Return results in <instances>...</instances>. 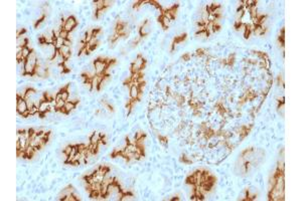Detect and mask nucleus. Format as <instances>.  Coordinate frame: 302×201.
Wrapping results in <instances>:
<instances>
[{
  "mask_svg": "<svg viewBox=\"0 0 302 201\" xmlns=\"http://www.w3.org/2000/svg\"><path fill=\"white\" fill-rule=\"evenodd\" d=\"M64 45H66V46H70V48H71V45H72V41H71V40H69V39H64Z\"/></svg>",
  "mask_w": 302,
  "mask_h": 201,
  "instance_id": "8",
  "label": "nucleus"
},
{
  "mask_svg": "<svg viewBox=\"0 0 302 201\" xmlns=\"http://www.w3.org/2000/svg\"><path fill=\"white\" fill-rule=\"evenodd\" d=\"M32 53V49L29 48L28 45H25L22 48V58H23L24 61H26L28 58V56L30 55V53Z\"/></svg>",
  "mask_w": 302,
  "mask_h": 201,
  "instance_id": "5",
  "label": "nucleus"
},
{
  "mask_svg": "<svg viewBox=\"0 0 302 201\" xmlns=\"http://www.w3.org/2000/svg\"><path fill=\"white\" fill-rule=\"evenodd\" d=\"M77 105L78 104L77 103H74V102H72V101H68V102H66V105H64V109L67 110V113H68V115L71 112H73L75 109L77 108Z\"/></svg>",
  "mask_w": 302,
  "mask_h": 201,
  "instance_id": "4",
  "label": "nucleus"
},
{
  "mask_svg": "<svg viewBox=\"0 0 302 201\" xmlns=\"http://www.w3.org/2000/svg\"><path fill=\"white\" fill-rule=\"evenodd\" d=\"M75 192V190H74V187L73 186H68L67 188H64V189H63V191H62V194H61V199H63V198L64 197V196H67V195H70V194H73V193Z\"/></svg>",
  "mask_w": 302,
  "mask_h": 201,
  "instance_id": "6",
  "label": "nucleus"
},
{
  "mask_svg": "<svg viewBox=\"0 0 302 201\" xmlns=\"http://www.w3.org/2000/svg\"><path fill=\"white\" fill-rule=\"evenodd\" d=\"M150 31H151L150 22H149L148 19H146V20L141 24L140 28H139V36H140L141 38L146 37L149 33H150Z\"/></svg>",
  "mask_w": 302,
  "mask_h": 201,
  "instance_id": "2",
  "label": "nucleus"
},
{
  "mask_svg": "<svg viewBox=\"0 0 302 201\" xmlns=\"http://www.w3.org/2000/svg\"><path fill=\"white\" fill-rule=\"evenodd\" d=\"M77 25H78V21H77V19L75 18L74 16H69L68 18L66 19L64 25L62 27H63L64 30H67L68 32H72L77 27Z\"/></svg>",
  "mask_w": 302,
  "mask_h": 201,
  "instance_id": "1",
  "label": "nucleus"
},
{
  "mask_svg": "<svg viewBox=\"0 0 302 201\" xmlns=\"http://www.w3.org/2000/svg\"><path fill=\"white\" fill-rule=\"evenodd\" d=\"M59 53L64 56L66 61H69L70 56H72V49H71V48H70V46L63 45L61 48L59 49Z\"/></svg>",
  "mask_w": 302,
  "mask_h": 201,
  "instance_id": "3",
  "label": "nucleus"
},
{
  "mask_svg": "<svg viewBox=\"0 0 302 201\" xmlns=\"http://www.w3.org/2000/svg\"><path fill=\"white\" fill-rule=\"evenodd\" d=\"M158 140H159V143L163 146H166L167 143H168V138L164 135H158Z\"/></svg>",
  "mask_w": 302,
  "mask_h": 201,
  "instance_id": "7",
  "label": "nucleus"
}]
</instances>
